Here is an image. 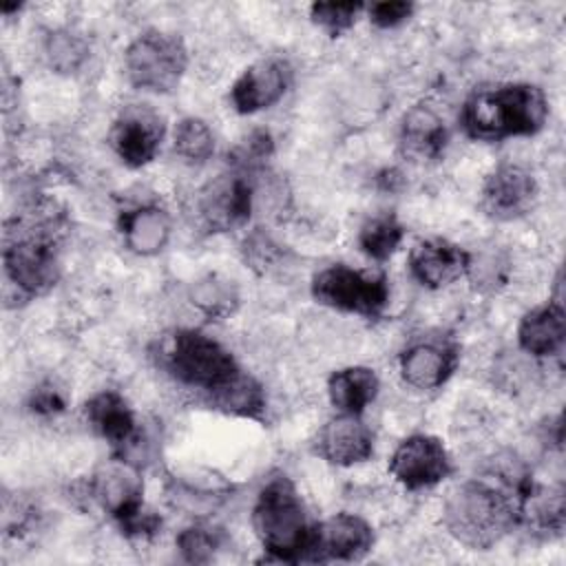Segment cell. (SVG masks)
<instances>
[{
    "label": "cell",
    "instance_id": "obj_1",
    "mask_svg": "<svg viewBox=\"0 0 566 566\" xmlns=\"http://www.w3.org/2000/svg\"><path fill=\"white\" fill-rule=\"evenodd\" d=\"M528 480V473L513 467L460 484L444 502V526L469 548H491L517 524V502Z\"/></svg>",
    "mask_w": 566,
    "mask_h": 566
},
{
    "label": "cell",
    "instance_id": "obj_2",
    "mask_svg": "<svg viewBox=\"0 0 566 566\" xmlns=\"http://www.w3.org/2000/svg\"><path fill=\"white\" fill-rule=\"evenodd\" d=\"M60 230L62 214L53 206H33L4 223V274L24 296H40L55 285Z\"/></svg>",
    "mask_w": 566,
    "mask_h": 566
},
{
    "label": "cell",
    "instance_id": "obj_3",
    "mask_svg": "<svg viewBox=\"0 0 566 566\" xmlns=\"http://www.w3.org/2000/svg\"><path fill=\"white\" fill-rule=\"evenodd\" d=\"M548 117V99L535 84H500L475 91L462 106L460 124L471 139L502 142L539 133Z\"/></svg>",
    "mask_w": 566,
    "mask_h": 566
},
{
    "label": "cell",
    "instance_id": "obj_4",
    "mask_svg": "<svg viewBox=\"0 0 566 566\" xmlns=\"http://www.w3.org/2000/svg\"><path fill=\"white\" fill-rule=\"evenodd\" d=\"M252 528L274 562H305L314 524L307 522L303 500L285 475H276L259 491L252 509Z\"/></svg>",
    "mask_w": 566,
    "mask_h": 566
},
{
    "label": "cell",
    "instance_id": "obj_5",
    "mask_svg": "<svg viewBox=\"0 0 566 566\" xmlns=\"http://www.w3.org/2000/svg\"><path fill=\"white\" fill-rule=\"evenodd\" d=\"M188 66V51L175 33L144 31L124 53V69L130 84L148 93H170Z\"/></svg>",
    "mask_w": 566,
    "mask_h": 566
},
{
    "label": "cell",
    "instance_id": "obj_6",
    "mask_svg": "<svg viewBox=\"0 0 566 566\" xmlns=\"http://www.w3.org/2000/svg\"><path fill=\"white\" fill-rule=\"evenodd\" d=\"M312 296L332 310L376 318L389 303V283L382 274L336 263L314 274Z\"/></svg>",
    "mask_w": 566,
    "mask_h": 566
},
{
    "label": "cell",
    "instance_id": "obj_7",
    "mask_svg": "<svg viewBox=\"0 0 566 566\" xmlns=\"http://www.w3.org/2000/svg\"><path fill=\"white\" fill-rule=\"evenodd\" d=\"M168 367L177 380L208 394L239 371L234 356L219 340L199 329H181L175 334Z\"/></svg>",
    "mask_w": 566,
    "mask_h": 566
},
{
    "label": "cell",
    "instance_id": "obj_8",
    "mask_svg": "<svg viewBox=\"0 0 566 566\" xmlns=\"http://www.w3.org/2000/svg\"><path fill=\"white\" fill-rule=\"evenodd\" d=\"M164 135L166 124L157 111L148 106H128L113 122L108 142L128 168H142L157 157Z\"/></svg>",
    "mask_w": 566,
    "mask_h": 566
},
{
    "label": "cell",
    "instance_id": "obj_9",
    "mask_svg": "<svg viewBox=\"0 0 566 566\" xmlns=\"http://www.w3.org/2000/svg\"><path fill=\"white\" fill-rule=\"evenodd\" d=\"M374 546V528L354 513H336L314 524L305 562H356Z\"/></svg>",
    "mask_w": 566,
    "mask_h": 566
},
{
    "label": "cell",
    "instance_id": "obj_10",
    "mask_svg": "<svg viewBox=\"0 0 566 566\" xmlns=\"http://www.w3.org/2000/svg\"><path fill=\"white\" fill-rule=\"evenodd\" d=\"M389 473L411 491L429 489L451 473V458L442 440L416 433L396 447L389 460Z\"/></svg>",
    "mask_w": 566,
    "mask_h": 566
},
{
    "label": "cell",
    "instance_id": "obj_11",
    "mask_svg": "<svg viewBox=\"0 0 566 566\" xmlns=\"http://www.w3.org/2000/svg\"><path fill=\"white\" fill-rule=\"evenodd\" d=\"M537 201V181L520 164L495 166L484 184L480 206L484 214L497 221H513L533 210Z\"/></svg>",
    "mask_w": 566,
    "mask_h": 566
},
{
    "label": "cell",
    "instance_id": "obj_12",
    "mask_svg": "<svg viewBox=\"0 0 566 566\" xmlns=\"http://www.w3.org/2000/svg\"><path fill=\"white\" fill-rule=\"evenodd\" d=\"M254 206V188L245 175H219L197 197L199 217L212 232L243 226Z\"/></svg>",
    "mask_w": 566,
    "mask_h": 566
},
{
    "label": "cell",
    "instance_id": "obj_13",
    "mask_svg": "<svg viewBox=\"0 0 566 566\" xmlns=\"http://www.w3.org/2000/svg\"><path fill=\"white\" fill-rule=\"evenodd\" d=\"M144 482L135 464L115 458L88 480V497L117 524L144 506Z\"/></svg>",
    "mask_w": 566,
    "mask_h": 566
},
{
    "label": "cell",
    "instance_id": "obj_14",
    "mask_svg": "<svg viewBox=\"0 0 566 566\" xmlns=\"http://www.w3.org/2000/svg\"><path fill=\"white\" fill-rule=\"evenodd\" d=\"M292 71L287 62L268 57L248 66L230 88L232 106L241 115H252L274 106L290 86Z\"/></svg>",
    "mask_w": 566,
    "mask_h": 566
},
{
    "label": "cell",
    "instance_id": "obj_15",
    "mask_svg": "<svg viewBox=\"0 0 566 566\" xmlns=\"http://www.w3.org/2000/svg\"><path fill=\"white\" fill-rule=\"evenodd\" d=\"M469 254L471 252L447 239H424L418 241L409 252V272L420 285L440 290L467 274Z\"/></svg>",
    "mask_w": 566,
    "mask_h": 566
},
{
    "label": "cell",
    "instance_id": "obj_16",
    "mask_svg": "<svg viewBox=\"0 0 566 566\" xmlns=\"http://www.w3.org/2000/svg\"><path fill=\"white\" fill-rule=\"evenodd\" d=\"M458 365V349L449 340H416L400 354V376L413 389L442 387Z\"/></svg>",
    "mask_w": 566,
    "mask_h": 566
},
{
    "label": "cell",
    "instance_id": "obj_17",
    "mask_svg": "<svg viewBox=\"0 0 566 566\" xmlns=\"http://www.w3.org/2000/svg\"><path fill=\"white\" fill-rule=\"evenodd\" d=\"M318 455L336 467H352L369 460L374 453V436L356 413H338L316 438Z\"/></svg>",
    "mask_w": 566,
    "mask_h": 566
},
{
    "label": "cell",
    "instance_id": "obj_18",
    "mask_svg": "<svg viewBox=\"0 0 566 566\" xmlns=\"http://www.w3.org/2000/svg\"><path fill=\"white\" fill-rule=\"evenodd\" d=\"M86 418L88 424L115 449L119 455L126 453L139 438L137 420L126 402V398L117 391H99L86 402Z\"/></svg>",
    "mask_w": 566,
    "mask_h": 566
},
{
    "label": "cell",
    "instance_id": "obj_19",
    "mask_svg": "<svg viewBox=\"0 0 566 566\" xmlns=\"http://www.w3.org/2000/svg\"><path fill=\"white\" fill-rule=\"evenodd\" d=\"M566 340V312L559 298L526 312L517 325L520 347L537 358L555 356Z\"/></svg>",
    "mask_w": 566,
    "mask_h": 566
},
{
    "label": "cell",
    "instance_id": "obj_20",
    "mask_svg": "<svg viewBox=\"0 0 566 566\" xmlns=\"http://www.w3.org/2000/svg\"><path fill=\"white\" fill-rule=\"evenodd\" d=\"M119 232L130 252L153 256L170 239V217L157 203H139L119 214Z\"/></svg>",
    "mask_w": 566,
    "mask_h": 566
},
{
    "label": "cell",
    "instance_id": "obj_21",
    "mask_svg": "<svg viewBox=\"0 0 566 566\" xmlns=\"http://www.w3.org/2000/svg\"><path fill=\"white\" fill-rule=\"evenodd\" d=\"M444 119L427 104L411 106L400 124V146L411 159H438L447 146Z\"/></svg>",
    "mask_w": 566,
    "mask_h": 566
},
{
    "label": "cell",
    "instance_id": "obj_22",
    "mask_svg": "<svg viewBox=\"0 0 566 566\" xmlns=\"http://www.w3.org/2000/svg\"><path fill=\"white\" fill-rule=\"evenodd\" d=\"M564 491L559 486H544L528 480L520 493L517 524L524 522L535 533L559 535L564 528Z\"/></svg>",
    "mask_w": 566,
    "mask_h": 566
},
{
    "label": "cell",
    "instance_id": "obj_23",
    "mask_svg": "<svg viewBox=\"0 0 566 566\" xmlns=\"http://www.w3.org/2000/svg\"><path fill=\"white\" fill-rule=\"evenodd\" d=\"M380 382L374 369L354 365V367H343L334 371L327 380V396L329 402L340 411V413H356L360 416L378 396Z\"/></svg>",
    "mask_w": 566,
    "mask_h": 566
},
{
    "label": "cell",
    "instance_id": "obj_24",
    "mask_svg": "<svg viewBox=\"0 0 566 566\" xmlns=\"http://www.w3.org/2000/svg\"><path fill=\"white\" fill-rule=\"evenodd\" d=\"M208 396H210V405L228 416L259 420L265 411L263 387L241 369Z\"/></svg>",
    "mask_w": 566,
    "mask_h": 566
},
{
    "label": "cell",
    "instance_id": "obj_25",
    "mask_svg": "<svg viewBox=\"0 0 566 566\" xmlns=\"http://www.w3.org/2000/svg\"><path fill=\"white\" fill-rule=\"evenodd\" d=\"M190 303L210 318H228L239 305L237 285L221 274H206L190 287Z\"/></svg>",
    "mask_w": 566,
    "mask_h": 566
},
{
    "label": "cell",
    "instance_id": "obj_26",
    "mask_svg": "<svg viewBox=\"0 0 566 566\" xmlns=\"http://www.w3.org/2000/svg\"><path fill=\"white\" fill-rule=\"evenodd\" d=\"M405 239V226L391 212L367 219L358 232V245L376 261L389 259Z\"/></svg>",
    "mask_w": 566,
    "mask_h": 566
},
{
    "label": "cell",
    "instance_id": "obj_27",
    "mask_svg": "<svg viewBox=\"0 0 566 566\" xmlns=\"http://www.w3.org/2000/svg\"><path fill=\"white\" fill-rule=\"evenodd\" d=\"M175 153L188 164H206L214 153V135L199 117H184L172 135Z\"/></svg>",
    "mask_w": 566,
    "mask_h": 566
},
{
    "label": "cell",
    "instance_id": "obj_28",
    "mask_svg": "<svg viewBox=\"0 0 566 566\" xmlns=\"http://www.w3.org/2000/svg\"><path fill=\"white\" fill-rule=\"evenodd\" d=\"M86 44L80 35L71 33V31H57L51 33L46 40V57L49 64L60 71V73H71L75 71L84 57H86Z\"/></svg>",
    "mask_w": 566,
    "mask_h": 566
},
{
    "label": "cell",
    "instance_id": "obj_29",
    "mask_svg": "<svg viewBox=\"0 0 566 566\" xmlns=\"http://www.w3.org/2000/svg\"><path fill=\"white\" fill-rule=\"evenodd\" d=\"M478 290H497L509 279V263L497 252L469 254L467 274Z\"/></svg>",
    "mask_w": 566,
    "mask_h": 566
},
{
    "label": "cell",
    "instance_id": "obj_30",
    "mask_svg": "<svg viewBox=\"0 0 566 566\" xmlns=\"http://www.w3.org/2000/svg\"><path fill=\"white\" fill-rule=\"evenodd\" d=\"M365 11V4L360 2H314L310 7L312 20L329 31L332 35H338L354 27L356 18Z\"/></svg>",
    "mask_w": 566,
    "mask_h": 566
},
{
    "label": "cell",
    "instance_id": "obj_31",
    "mask_svg": "<svg viewBox=\"0 0 566 566\" xmlns=\"http://www.w3.org/2000/svg\"><path fill=\"white\" fill-rule=\"evenodd\" d=\"M221 539L219 533L208 526H188L177 535V548L186 562L206 564L214 557Z\"/></svg>",
    "mask_w": 566,
    "mask_h": 566
},
{
    "label": "cell",
    "instance_id": "obj_32",
    "mask_svg": "<svg viewBox=\"0 0 566 566\" xmlns=\"http://www.w3.org/2000/svg\"><path fill=\"white\" fill-rule=\"evenodd\" d=\"M413 9L416 7L411 2H402V0H396V2H374L371 7H367V15H369V20L376 27L394 29V27L402 24L405 20H409Z\"/></svg>",
    "mask_w": 566,
    "mask_h": 566
},
{
    "label": "cell",
    "instance_id": "obj_33",
    "mask_svg": "<svg viewBox=\"0 0 566 566\" xmlns=\"http://www.w3.org/2000/svg\"><path fill=\"white\" fill-rule=\"evenodd\" d=\"M64 396L60 394V389H55L53 385H42L31 394L29 407L31 411L40 413V416H53L64 411Z\"/></svg>",
    "mask_w": 566,
    "mask_h": 566
}]
</instances>
